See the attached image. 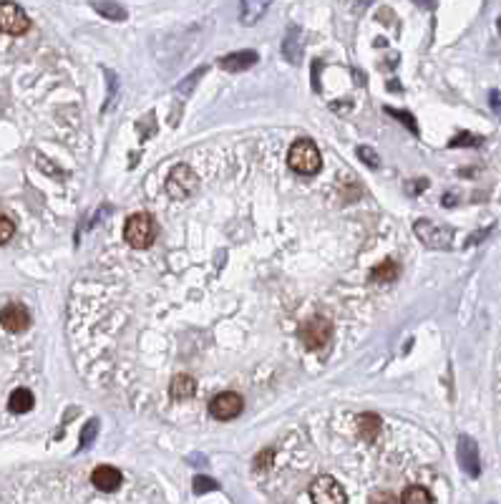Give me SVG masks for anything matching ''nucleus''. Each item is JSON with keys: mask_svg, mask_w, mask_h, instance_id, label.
<instances>
[{"mask_svg": "<svg viewBox=\"0 0 501 504\" xmlns=\"http://www.w3.org/2000/svg\"><path fill=\"white\" fill-rule=\"evenodd\" d=\"M358 156H360L363 161H368V166H373V169H378V166H380V156L375 154L373 149H368V146H360V149H358Z\"/></svg>", "mask_w": 501, "mask_h": 504, "instance_id": "obj_24", "label": "nucleus"}, {"mask_svg": "<svg viewBox=\"0 0 501 504\" xmlns=\"http://www.w3.org/2000/svg\"><path fill=\"white\" fill-rule=\"evenodd\" d=\"M330 336H333L330 321H325V318H320V316L313 318V321H308L303 328H300V341H303L305 348H310V350L325 348Z\"/></svg>", "mask_w": 501, "mask_h": 504, "instance_id": "obj_6", "label": "nucleus"}, {"mask_svg": "<svg viewBox=\"0 0 501 504\" xmlns=\"http://www.w3.org/2000/svg\"><path fill=\"white\" fill-rule=\"evenodd\" d=\"M171 399L176 401H184V399H192L194 391H197V381H194L192 376H187V373H179V376L171 378Z\"/></svg>", "mask_w": 501, "mask_h": 504, "instance_id": "obj_16", "label": "nucleus"}, {"mask_svg": "<svg viewBox=\"0 0 501 504\" xmlns=\"http://www.w3.org/2000/svg\"><path fill=\"white\" fill-rule=\"evenodd\" d=\"M272 0H242V11H239V21L244 26H254L259 18L264 16V11L270 8Z\"/></svg>", "mask_w": 501, "mask_h": 504, "instance_id": "obj_15", "label": "nucleus"}, {"mask_svg": "<svg viewBox=\"0 0 501 504\" xmlns=\"http://www.w3.org/2000/svg\"><path fill=\"white\" fill-rule=\"evenodd\" d=\"M31 326V313H28L26 305L21 303H8L0 308V328L11 336H18L26 328Z\"/></svg>", "mask_w": 501, "mask_h": 504, "instance_id": "obj_8", "label": "nucleus"}, {"mask_svg": "<svg viewBox=\"0 0 501 504\" xmlns=\"http://www.w3.org/2000/svg\"><path fill=\"white\" fill-rule=\"evenodd\" d=\"M499 33H501V18H499Z\"/></svg>", "mask_w": 501, "mask_h": 504, "instance_id": "obj_32", "label": "nucleus"}, {"mask_svg": "<svg viewBox=\"0 0 501 504\" xmlns=\"http://www.w3.org/2000/svg\"><path fill=\"white\" fill-rule=\"evenodd\" d=\"M358 424H360V434H363L365 441H375V439H378V434H380V427H383V422H380L375 414L360 416Z\"/></svg>", "mask_w": 501, "mask_h": 504, "instance_id": "obj_17", "label": "nucleus"}, {"mask_svg": "<svg viewBox=\"0 0 501 504\" xmlns=\"http://www.w3.org/2000/svg\"><path fill=\"white\" fill-rule=\"evenodd\" d=\"M310 499L315 504H345L348 502V494L345 489L340 487L338 479H333L330 474H323L313 482L310 487Z\"/></svg>", "mask_w": 501, "mask_h": 504, "instance_id": "obj_5", "label": "nucleus"}, {"mask_svg": "<svg viewBox=\"0 0 501 504\" xmlns=\"http://www.w3.org/2000/svg\"><path fill=\"white\" fill-rule=\"evenodd\" d=\"M458 461H461L463 471L468 477H479L481 474V459H479V446L471 436L458 439Z\"/></svg>", "mask_w": 501, "mask_h": 504, "instance_id": "obj_10", "label": "nucleus"}, {"mask_svg": "<svg viewBox=\"0 0 501 504\" xmlns=\"http://www.w3.org/2000/svg\"><path fill=\"white\" fill-rule=\"evenodd\" d=\"M416 3H419V6H426V3H431V0H416Z\"/></svg>", "mask_w": 501, "mask_h": 504, "instance_id": "obj_31", "label": "nucleus"}, {"mask_svg": "<svg viewBox=\"0 0 501 504\" xmlns=\"http://www.w3.org/2000/svg\"><path fill=\"white\" fill-rule=\"evenodd\" d=\"M91 482H94V487L101 489V492H114V489L122 487L124 474L116 469V466L101 464V466H96L94 474H91Z\"/></svg>", "mask_w": 501, "mask_h": 504, "instance_id": "obj_11", "label": "nucleus"}, {"mask_svg": "<svg viewBox=\"0 0 501 504\" xmlns=\"http://www.w3.org/2000/svg\"><path fill=\"white\" fill-rule=\"evenodd\" d=\"M287 164H290L292 172L310 177V174H318L320 172L323 159H320L318 146H315L310 139H298V141L292 144L290 154H287Z\"/></svg>", "mask_w": 501, "mask_h": 504, "instance_id": "obj_1", "label": "nucleus"}, {"mask_svg": "<svg viewBox=\"0 0 501 504\" xmlns=\"http://www.w3.org/2000/svg\"><path fill=\"white\" fill-rule=\"evenodd\" d=\"M202 73H204V68H199V71H194L192 76L187 78V81H182V86H179V94H187V91H192L194 89V81H197Z\"/></svg>", "mask_w": 501, "mask_h": 504, "instance_id": "obj_27", "label": "nucleus"}, {"mask_svg": "<svg viewBox=\"0 0 501 504\" xmlns=\"http://www.w3.org/2000/svg\"><path fill=\"white\" fill-rule=\"evenodd\" d=\"M401 502H406V504H419V502H433V497H431L426 489H421V487H411V489H406L403 492V497H401Z\"/></svg>", "mask_w": 501, "mask_h": 504, "instance_id": "obj_20", "label": "nucleus"}, {"mask_svg": "<svg viewBox=\"0 0 501 504\" xmlns=\"http://www.w3.org/2000/svg\"><path fill=\"white\" fill-rule=\"evenodd\" d=\"M282 53L290 63H300L303 61V33H300L298 26H292L287 31L285 41H282Z\"/></svg>", "mask_w": 501, "mask_h": 504, "instance_id": "obj_13", "label": "nucleus"}, {"mask_svg": "<svg viewBox=\"0 0 501 504\" xmlns=\"http://www.w3.org/2000/svg\"><path fill=\"white\" fill-rule=\"evenodd\" d=\"M94 8L101 13V16L111 18V21H124V18H126V11H124L122 6L111 3V0H104V3H94Z\"/></svg>", "mask_w": 501, "mask_h": 504, "instance_id": "obj_19", "label": "nucleus"}, {"mask_svg": "<svg viewBox=\"0 0 501 504\" xmlns=\"http://www.w3.org/2000/svg\"><path fill=\"white\" fill-rule=\"evenodd\" d=\"M217 489V482L215 479H207V477H194V492L202 494V492H212Z\"/></svg>", "mask_w": 501, "mask_h": 504, "instance_id": "obj_25", "label": "nucleus"}, {"mask_svg": "<svg viewBox=\"0 0 501 504\" xmlns=\"http://www.w3.org/2000/svg\"><path fill=\"white\" fill-rule=\"evenodd\" d=\"M476 144H481V139L471 136V134H458V136L451 141V146H476Z\"/></svg>", "mask_w": 501, "mask_h": 504, "instance_id": "obj_26", "label": "nucleus"}, {"mask_svg": "<svg viewBox=\"0 0 501 504\" xmlns=\"http://www.w3.org/2000/svg\"><path fill=\"white\" fill-rule=\"evenodd\" d=\"M33 406H36V396L33 391L26 386L13 388L11 396H8V409H11V414H28Z\"/></svg>", "mask_w": 501, "mask_h": 504, "instance_id": "obj_12", "label": "nucleus"}, {"mask_svg": "<svg viewBox=\"0 0 501 504\" xmlns=\"http://www.w3.org/2000/svg\"><path fill=\"white\" fill-rule=\"evenodd\" d=\"M414 184V187H408V192L411 194H419V192H424L426 187H429V182H426V179H419V182H411Z\"/></svg>", "mask_w": 501, "mask_h": 504, "instance_id": "obj_30", "label": "nucleus"}, {"mask_svg": "<svg viewBox=\"0 0 501 504\" xmlns=\"http://www.w3.org/2000/svg\"><path fill=\"white\" fill-rule=\"evenodd\" d=\"M252 63H257V53L254 50H239V53H230L225 58H220V66L225 71H244Z\"/></svg>", "mask_w": 501, "mask_h": 504, "instance_id": "obj_14", "label": "nucleus"}, {"mask_svg": "<svg viewBox=\"0 0 501 504\" xmlns=\"http://www.w3.org/2000/svg\"><path fill=\"white\" fill-rule=\"evenodd\" d=\"M154 237H156V225L154 220H151L149 215H144V212L131 215L126 220V225H124V240H126L134 250L149 247V245L154 242Z\"/></svg>", "mask_w": 501, "mask_h": 504, "instance_id": "obj_2", "label": "nucleus"}, {"mask_svg": "<svg viewBox=\"0 0 501 504\" xmlns=\"http://www.w3.org/2000/svg\"><path fill=\"white\" fill-rule=\"evenodd\" d=\"M416 235L424 245L433 250H446L448 245L453 242V232L443 225H436V222H429V220H419L416 222Z\"/></svg>", "mask_w": 501, "mask_h": 504, "instance_id": "obj_7", "label": "nucleus"}, {"mask_svg": "<svg viewBox=\"0 0 501 504\" xmlns=\"http://www.w3.org/2000/svg\"><path fill=\"white\" fill-rule=\"evenodd\" d=\"M489 104H491V111H494L496 117L501 119V91H491V94H489Z\"/></svg>", "mask_w": 501, "mask_h": 504, "instance_id": "obj_29", "label": "nucleus"}, {"mask_svg": "<svg viewBox=\"0 0 501 504\" xmlns=\"http://www.w3.org/2000/svg\"><path fill=\"white\" fill-rule=\"evenodd\" d=\"M13 235H16V225H13L8 217L0 215V245H6L13 240Z\"/></svg>", "mask_w": 501, "mask_h": 504, "instance_id": "obj_22", "label": "nucleus"}, {"mask_svg": "<svg viewBox=\"0 0 501 504\" xmlns=\"http://www.w3.org/2000/svg\"><path fill=\"white\" fill-rule=\"evenodd\" d=\"M244 409V401L239 394H235V391H225V394L215 396L210 404V414L215 416V419H220V422H230V419H237L239 414H242Z\"/></svg>", "mask_w": 501, "mask_h": 504, "instance_id": "obj_9", "label": "nucleus"}, {"mask_svg": "<svg viewBox=\"0 0 501 504\" xmlns=\"http://www.w3.org/2000/svg\"><path fill=\"white\" fill-rule=\"evenodd\" d=\"M28 28H31V18L23 13V8L11 0H0V33L23 36Z\"/></svg>", "mask_w": 501, "mask_h": 504, "instance_id": "obj_4", "label": "nucleus"}, {"mask_svg": "<svg viewBox=\"0 0 501 504\" xmlns=\"http://www.w3.org/2000/svg\"><path fill=\"white\" fill-rule=\"evenodd\" d=\"M197 187H199V177L194 174L192 166H187V164L174 166L169 179H166V192H169L174 200H187Z\"/></svg>", "mask_w": 501, "mask_h": 504, "instance_id": "obj_3", "label": "nucleus"}, {"mask_svg": "<svg viewBox=\"0 0 501 504\" xmlns=\"http://www.w3.org/2000/svg\"><path fill=\"white\" fill-rule=\"evenodd\" d=\"M386 114L388 117H396V119H401V122H406V127L411 129V132L419 134V127H416V122H414L411 114H406V111H396V109H386Z\"/></svg>", "mask_w": 501, "mask_h": 504, "instance_id": "obj_23", "label": "nucleus"}, {"mask_svg": "<svg viewBox=\"0 0 501 504\" xmlns=\"http://www.w3.org/2000/svg\"><path fill=\"white\" fill-rule=\"evenodd\" d=\"M96 434H99V422H96V419H91V422L86 424V429H83V431H81V446H83V449L94 444Z\"/></svg>", "mask_w": 501, "mask_h": 504, "instance_id": "obj_21", "label": "nucleus"}, {"mask_svg": "<svg viewBox=\"0 0 501 504\" xmlns=\"http://www.w3.org/2000/svg\"><path fill=\"white\" fill-rule=\"evenodd\" d=\"M375 280V283H383V280H386V283H393V280H396L398 277V265L396 262H383V265H378L373 270V275H370Z\"/></svg>", "mask_w": 501, "mask_h": 504, "instance_id": "obj_18", "label": "nucleus"}, {"mask_svg": "<svg viewBox=\"0 0 501 504\" xmlns=\"http://www.w3.org/2000/svg\"><path fill=\"white\" fill-rule=\"evenodd\" d=\"M272 456H275V451H262V454L257 456V461H254V466H257V469H267V466L272 464Z\"/></svg>", "mask_w": 501, "mask_h": 504, "instance_id": "obj_28", "label": "nucleus"}]
</instances>
